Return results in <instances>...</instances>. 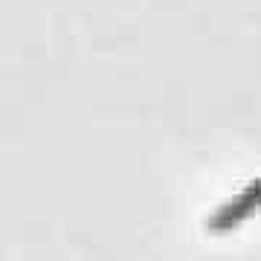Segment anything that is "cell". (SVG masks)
<instances>
[{
    "mask_svg": "<svg viewBox=\"0 0 261 261\" xmlns=\"http://www.w3.org/2000/svg\"><path fill=\"white\" fill-rule=\"evenodd\" d=\"M255 212H261V177L247 183L235 197H229L226 203H221L209 215L206 229L212 235H229L232 229L244 226Z\"/></svg>",
    "mask_w": 261,
    "mask_h": 261,
    "instance_id": "obj_1",
    "label": "cell"
}]
</instances>
